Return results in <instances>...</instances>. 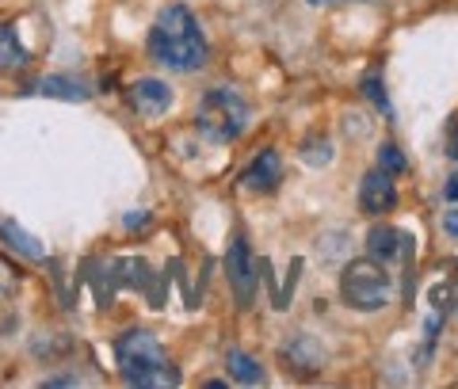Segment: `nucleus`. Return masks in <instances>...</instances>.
<instances>
[{
    "label": "nucleus",
    "mask_w": 458,
    "mask_h": 389,
    "mask_svg": "<svg viewBox=\"0 0 458 389\" xmlns=\"http://www.w3.org/2000/svg\"><path fill=\"white\" fill-rule=\"evenodd\" d=\"M146 50L153 57V65L168 69V73H195V69H203L207 38L195 12L188 4H165L149 27Z\"/></svg>",
    "instance_id": "1"
},
{
    "label": "nucleus",
    "mask_w": 458,
    "mask_h": 389,
    "mask_svg": "<svg viewBox=\"0 0 458 389\" xmlns=\"http://www.w3.org/2000/svg\"><path fill=\"white\" fill-rule=\"evenodd\" d=\"M114 363H119V374L126 385H176L180 382V374L172 370L165 348L146 328H134V333H123L114 340Z\"/></svg>",
    "instance_id": "2"
},
{
    "label": "nucleus",
    "mask_w": 458,
    "mask_h": 389,
    "mask_svg": "<svg viewBox=\"0 0 458 389\" xmlns=\"http://www.w3.org/2000/svg\"><path fill=\"white\" fill-rule=\"evenodd\" d=\"M340 298L344 306L355 313H378L390 306L394 298V275L386 271V264L378 259H352L348 267L340 271Z\"/></svg>",
    "instance_id": "3"
},
{
    "label": "nucleus",
    "mask_w": 458,
    "mask_h": 389,
    "mask_svg": "<svg viewBox=\"0 0 458 389\" xmlns=\"http://www.w3.org/2000/svg\"><path fill=\"white\" fill-rule=\"evenodd\" d=\"M245 126H249L245 96L233 92V89H207L203 92V99H199V107H195V130L199 134L225 146V141H237L241 134H245Z\"/></svg>",
    "instance_id": "4"
},
{
    "label": "nucleus",
    "mask_w": 458,
    "mask_h": 389,
    "mask_svg": "<svg viewBox=\"0 0 458 389\" xmlns=\"http://www.w3.org/2000/svg\"><path fill=\"white\" fill-rule=\"evenodd\" d=\"M225 271H229V286H233V294H237V306L249 309L252 306V291H256V267H252V252H249L245 237L229 241Z\"/></svg>",
    "instance_id": "5"
},
{
    "label": "nucleus",
    "mask_w": 458,
    "mask_h": 389,
    "mask_svg": "<svg viewBox=\"0 0 458 389\" xmlns=\"http://www.w3.org/2000/svg\"><path fill=\"white\" fill-rule=\"evenodd\" d=\"M412 241L405 229L397 225H370L367 233V256L378 259V264H394V259H401V264H412Z\"/></svg>",
    "instance_id": "6"
},
{
    "label": "nucleus",
    "mask_w": 458,
    "mask_h": 389,
    "mask_svg": "<svg viewBox=\"0 0 458 389\" xmlns=\"http://www.w3.org/2000/svg\"><path fill=\"white\" fill-rule=\"evenodd\" d=\"M397 207V183L386 168H370L363 183H360V210L370 214V218H382Z\"/></svg>",
    "instance_id": "7"
},
{
    "label": "nucleus",
    "mask_w": 458,
    "mask_h": 389,
    "mask_svg": "<svg viewBox=\"0 0 458 389\" xmlns=\"http://www.w3.org/2000/svg\"><path fill=\"white\" fill-rule=\"evenodd\" d=\"M241 183H245L249 191H256V195H271L283 183V156L276 149H260L249 161V168L241 172Z\"/></svg>",
    "instance_id": "8"
},
{
    "label": "nucleus",
    "mask_w": 458,
    "mask_h": 389,
    "mask_svg": "<svg viewBox=\"0 0 458 389\" xmlns=\"http://www.w3.org/2000/svg\"><path fill=\"white\" fill-rule=\"evenodd\" d=\"M131 107L138 114H146V119H157V114H165L172 107V89L157 77H141L131 84Z\"/></svg>",
    "instance_id": "9"
},
{
    "label": "nucleus",
    "mask_w": 458,
    "mask_h": 389,
    "mask_svg": "<svg viewBox=\"0 0 458 389\" xmlns=\"http://www.w3.org/2000/svg\"><path fill=\"white\" fill-rule=\"evenodd\" d=\"M283 359H286V370H298V374H313L325 367V348L313 336L298 333L294 340L283 343Z\"/></svg>",
    "instance_id": "10"
},
{
    "label": "nucleus",
    "mask_w": 458,
    "mask_h": 389,
    "mask_svg": "<svg viewBox=\"0 0 458 389\" xmlns=\"http://www.w3.org/2000/svg\"><path fill=\"white\" fill-rule=\"evenodd\" d=\"M35 92L47 96V99H69V104H84V99H92L89 84L77 80V77H69V73H50V77H42V80L35 84Z\"/></svg>",
    "instance_id": "11"
},
{
    "label": "nucleus",
    "mask_w": 458,
    "mask_h": 389,
    "mask_svg": "<svg viewBox=\"0 0 458 389\" xmlns=\"http://www.w3.org/2000/svg\"><path fill=\"white\" fill-rule=\"evenodd\" d=\"M0 241L8 244L16 256H23V259H31V264H42L47 259V244H42L38 237H31L27 229L20 225V222H12V218H4L0 222Z\"/></svg>",
    "instance_id": "12"
},
{
    "label": "nucleus",
    "mask_w": 458,
    "mask_h": 389,
    "mask_svg": "<svg viewBox=\"0 0 458 389\" xmlns=\"http://www.w3.org/2000/svg\"><path fill=\"white\" fill-rule=\"evenodd\" d=\"M31 65V54H27V47L20 42V35H16V27L12 23H0V69H27Z\"/></svg>",
    "instance_id": "13"
},
{
    "label": "nucleus",
    "mask_w": 458,
    "mask_h": 389,
    "mask_svg": "<svg viewBox=\"0 0 458 389\" xmlns=\"http://www.w3.org/2000/svg\"><path fill=\"white\" fill-rule=\"evenodd\" d=\"M225 370H229V378L241 382V385H260L264 382V367L256 363L252 355L241 351V348H229L225 351Z\"/></svg>",
    "instance_id": "14"
},
{
    "label": "nucleus",
    "mask_w": 458,
    "mask_h": 389,
    "mask_svg": "<svg viewBox=\"0 0 458 389\" xmlns=\"http://www.w3.org/2000/svg\"><path fill=\"white\" fill-rule=\"evenodd\" d=\"M360 92L375 104L382 114H390V96H386V84H382V73H367L363 80H360Z\"/></svg>",
    "instance_id": "15"
},
{
    "label": "nucleus",
    "mask_w": 458,
    "mask_h": 389,
    "mask_svg": "<svg viewBox=\"0 0 458 389\" xmlns=\"http://www.w3.org/2000/svg\"><path fill=\"white\" fill-rule=\"evenodd\" d=\"M302 156L310 165H328L333 161V146H328V138H310L302 146Z\"/></svg>",
    "instance_id": "16"
},
{
    "label": "nucleus",
    "mask_w": 458,
    "mask_h": 389,
    "mask_svg": "<svg viewBox=\"0 0 458 389\" xmlns=\"http://www.w3.org/2000/svg\"><path fill=\"white\" fill-rule=\"evenodd\" d=\"M378 168H386L390 176H397V172H405V156H401V149L394 146V141H386V146L378 149Z\"/></svg>",
    "instance_id": "17"
},
{
    "label": "nucleus",
    "mask_w": 458,
    "mask_h": 389,
    "mask_svg": "<svg viewBox=\"0 0 458 389\" xmlns=\"http://www.w3.org/2000/svg\"><path fill=\"white\" fill-rule=\"evenodd\" d=\"M16 286H20V275H16V271H12L8 264H0V298H8L12 291H16Z\"/></svg>",
    "instance_id": "18"
},
{
    "label": "nucleus",
    "mask_w": 458,
    "mask_h": 389,
    "mask_svg": "<svg viewBox=\"0 0 458 389\" xmlns=\"http://www.w3.org/2000/svg\"><path fill=\"white\" fill-rule=\"evenodd\" d=\"M447 156L458 161V114H451V123H447Z\"/></svg>",
    "instance_id": "19"
},
{
    "label": "nucleus",
    "mask_w": 458,
    "mask_h": 389,
    "mask_svg": "<svg viewBox=\"0 0 458 389\" xmlns=\"http://www.w3.org/2000/svg\"><path fill=\"white\" fill-rule=\"evenodd\" d=\"M42 385H81V378H77V374H47Z\"/></svg>",
    "instance_id": "20"
},
{
    "label": "nucleus",
    "mask_w": 458,
    "mask_h": 389,
    "mask_svg": "<svg viewBox=\"0 0 458 389\" xmlns=\"http://www.w3.org/2000/svg\"><path fill=\"white\" fill-rule=\"evenodd\" d=\"M443 229H447L451 237H458V210H447V214H443Z\"/></svg>",
    "instance_id": "21"
},
{
    "label": "nucleus",
    "mask_w": 458,
    "mask_h": 389,
    "mask_svg": "<svg viewBox=\"0 0 458 389\" xmlns=\"http://www.w3.org/2000/svg\"><path fill=\"white\" fill-rule=\"evenodd\" d=\"M123 225H126V229H138V225H146V210H134V214H131V218H126Z\"/></svg>",
    "instance_id": "22"
},
{
    "label": "nucleus",
    "mask_w": 458,
    "mask_h": 389,
    "mask_svg": "<svg viewBox=\"0 0 458 389\" xmlns=\"http://www.w3.org/2000/svg\"><path fill=\"white\" fill-rule=\"evenodd\" d=\"M443 195H447V199H451V203H454V199H458V172H454V176L447 180V187H443Z\"/></svg>",
    "instance_id": "23"
},
{
    "label": "nucleus",
    "mask_w": 458,
    "mask_h": 389,
    "mask_svg": "<svg viewBox=\"0 0 458 389\" xmlns=\"http://www.w3.org/2000/svg\"><path fill=\"white\" fill-rule=\"evenodd\" d=\"M310 4H367V0H310Z\"/></svg>",
    "instance_id": "24"
}]
</instances>
